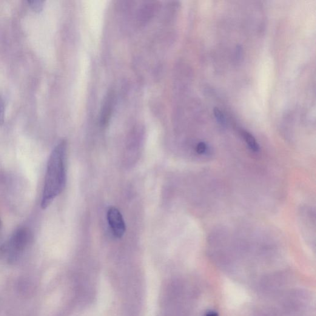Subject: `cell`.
Segmentation results:
<instances>
[{"label": "cell", "mask_w": 316, "mask_h": 316, "mask_svg": "<svg viewBox=\"0 0 316 316\" xmlns=\"http://www.w3.org/2000/svg\"><path fill=\"white\" fill-rule=\"evenodd\" d=\"M67 142L62 141L53 149L48 159L41 202L42 209L47 208L60 195L66 183Z\"/></svg>", "instance_id": "6da1fadb"}, {"label": "cell", "mask_w": 316, "mask_h": 316, "mask_svg": "<svg viewBox=\"0 0 316 316\" xmlns=\"http://www.w3.org/2000/svg\"><path fill=\"white\" fill-rule=\"evenodd\" d=\"M32 240V234L26 227L17 229L11 236L9 241L5 247V251L10 258H14L23 252Z\"/></svg>", "instance_id": "7a4b0ae2"}, {"label": "cell", "mask_w": 316, "mask_h": 316, "mask_svg": "<svg viewBox=\"0 0 316 316\" xmlns=\"http://www.w3.org/2000/svg\"><path fill=\"white\" fill-rule=\"evenodd\" d=\"M107 219L111 229L115 237L119 238L123 237L126 232V227L119 210L115 207H110L108 210Z\"/></svg>", "instance_id": "3957f363"}, {"label": "cell", "mask_w": 316, "mask_h": 316, "mask_svg": "<svg viewBox=\"0 0 316 316\" xmlns=\"http://www.w3.org/2000/svg\"><path fill=\"white\" fill-rule=\"evenodd\" d=\"M113 98L112 95L108 96L106 101L103 108H102V112L101 115V122L103 124L108 123V120L110 119L111 112L113 109Z\"/></svg>", "instance_id": "277c9868"}, {"label": "cell", "mask_w": 316, "mask_h": 316, "mask_svg": "<svg viewBox=\"0 0 316 316\" xmlns=\"http://www.w3.org/2000/svg\"><path fill=\"white\" fill-rule=\"evenodd\" d=\"M241 135L243 136L244 141H245L250 150L254 152H257L260 150V145H259L257 141H256L255 138L251 133L247 132V131L243 130L241 131Z\"/></svg>", "instance_id": "5b68a950"}, {"label": "cell", "mask_w": 316, "mask_h": 316, "mask_svg": "<svg viewBox=\"0 0 316 316\" xmlns=\"http://www.w3.org/2000/svg\"><path fill=\"white\" fill-rule=\"evenodd\" d=\"M27 4L36 12H41L44 9V2L42 0H28Z\"/></svg>", "instance_id": "8992f818"}, {"label": "cell", "mask_w": 316, "mask_h": 316, "mask_svg": "<svg viewBox=\"0 0 316 316\" xmlns=\"http://www.w3.org/2000/svg\"><path fill=\"white\" fill-rule=\"evenodd\" d=\"M213 112H214V115L216 120H217L219 123L221 124L222 126H225L226 124V120L223 113L218 108L216 107L214 108V111H213Z\"/></svg>", "instance_id": "52a82bcc"}, {"label": "cell", "mask_w": 316, "mask_h": 316, "mask_svg": "<svg viewBox=\"0 0 316 316\" xmlns=\"http://www.w3.org/2000/svg\"><path fill=\"white\" fill-rule=\"evenodd\" d=\"M5 101L2 95H0V126H3L5 121Z\"/></svg>", "instance_id": "ba28073f"}, {"label": "cell", "mask_w": 316, "mask_h": 316, "mask_svg": "<svg viewBox=\"0 0 316 316\" xmlns=\"http://www.w3.org/2000/svg\"><path fill=\"white\" fill-rule=\"evenodd\" d=\"M206 150L207 145L206 144L204 143V142H200V143H199L196 147V152L200 154V155H202V154H204L206 152Z\"/></svg>", "instance_id": "9c48e42d"}, {"label": "cell", "mask_w": 316, "mask_h": 316, "mask_svg": "<svg viewBox=\"0 0 316 316\" xmlns=\"http://www.w3.org/2000/svg\"><path fill=\"white\" fill-rule=\"evenodd\" d=\"M206 316H218V315L217 314H216V312H210L209 313H207V314L206 315Z\"/></svg>", "instance_id": "30bf717a"}, {"label": "cell", "mask_w": 316, "mask_h": 316, "mask_svg": "<svg viewBox=\"0 0 316 316\" xmlns=\"http://www.w3.org/2000/svg\"><path fill=\"white\" fill-rule=\"evenodd\" d=\"M2 227V222H1V220H0V231H1Z\"/></svg>", "instance_id": "8fae6325"}]
</instances>
